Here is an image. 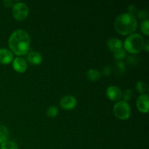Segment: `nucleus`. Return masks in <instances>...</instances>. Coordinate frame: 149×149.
I'll return each mask as SVG.
<instances>
[{
	"label": "nucleus",
	"instance_id": "1",
	"mask_svg": "<svg viewBox=\"0 0 149 149\" xmlns=\"http://www.w3.org/2000/svg\"><path fill=\"white\" fill-rule=\"evenodd\" d=\"M8 45L12 52L15 55H26L29 52L31 45L29 33L23 29L15 31L9 38Z\"/></svg>",
	"mask_w": 149,
	"mask_h": 149
},
{
	"label": "nucleus",
	"instance_id": "14",
	"mask_svg": "<svg viewBox=\"0 0 149 149\" xmlns=\"http://www.w3.org/2000/svg\"><path fill=\"white\" fill-rule=\"evenodd\" d=\"M9 138V131L4 125H0V143L5 142Z\"/></svg>",
	"mask_w": 149,
	"mask_h": 149
},
{
	"label": "nucleus",
	"instance_id": "15",
	"mask_svg": "<svg viewBox=\"0 0 149 149\" xmlns=\"http://www.w3.org/2000/svg\"><path fill=\"white\" fill-rule=\"evenodd\" d=\"M47 115L48 117L50 118H55L58 115V113H59V110H58V107L55 106H51L47 109Z\"/></svg>",
	"mask_w": 149,
	"mask_h": 149
},
{
	"label": "nucleus",
	"instance_id": "17",
	"mask_svg": "<svg viewBox=\"0 0 149 149\" xmlns=\"http://www.w3.org/2000/svg\"><path fill=\"white\" fill-rule=\"evenodd\" d=\"M113 55H114V58H116L118 61H122L125 58V57L126 56V52H125V49L123 47L121 48V49H117V50L114 51L113 52Z\"/></svg>",
	"mask_w": 149,
	"mask_h": 149
},
{
	"label": "nucleus",
	"instance_id": "21",
	"mask_svg": "<svg viewBox=\"0 0 149 149\" xmlns=\"http://www.w3.org/2000/svg\"><path fill=\"white\" fill-rule=\"evenodd\" d=\"M148 12L146 11V10H142V11H140L139 13H138V16L139 18L141 19H147V17H148Z\"/></svg>",
	"mask_w": 149,
	"mask_h": 149
},
{
	"label": "nucleus",
	"instance_id": "11",
	"mask_svg": "<svg viewBox=\"0 0 149 149\" xmlns=\"http://www.w3.org/2000/svg\"><path fill=\"white\" fill-rule=\"evenodd\" d=\"M27 59L30 63L33 64V65H39L43 61L42 55L36 51H32L29 52L27 55Z\"/></svg>",
	"mask_w": 149,
	"mask_h": 149
},
{
	"label": "nucleus",
	"instance_id": "23",
	"mask_svg": "<svg viewBox=\"0 0 149 149\" xmlns=\"http://www.w3.org/2000/svg\"><path fill=\"white\" fill-rule=\"evenodd\" d=\"M3 4H4L5 7H11V6H13V1L12 0H4L3 1Z\"/></svg>",
	"mask_w": 149,
	"mask_h": 149
},
{
	"label": "nucleus",
	"instance_id": "5",
	"mask_svg": "<svg viewBox=\"0 0 149 149\" xmlns=\"http://www.w3.org/2000/svg\"><path fill=\"white\" fill-rule=\"evenodd\" d=\"M29 7L24 2L18 1L13 5V15L16 20H25L29 15Z\"/></svg>",
	"mask_w": 149,
	"mask_h": 149
},
{
	"label": "nucleus",
	"instance_id": "10",
	"mask_svg": "<svg viewBox=\"0 0 149 149\" xmlns=\"http://www.w3.org/2000/svg\"><path fill=\"white\" fill-rule=\"evenodd\" d=\"M13 61V53L6 48H0V63L8 64Z\"/></svg>",
	"mask_w": 149,
	"mask_h": 149
},
{
	"label": "nucleus",
	"instance_id": "24",
	"mask_svg": "<svg viewBox=\"0 0 149 149\" xmlns=\"http://www.w3.org/2000/svg\"><path fill=\"white\" fill-rule=\"evenodd\" d=\"M143 48H145L146 51V52H148V49H149V42H148V41H146V42L144 43Z\"/></svg>",
	"mask_w": 149,
	"mask_h": 149
},
{
	"label": "nucleus",
	"instance_id": "13",
	"mask_svg": "<svg viewBox=\"0 0 149 149\" xmlns=\"http://www.w3.org/2000/svg\"><path fill=\"white\" fill-rule=\"evenodd\" d=\"M87 77L89 80L92 81H97L101 77L100 71L95 68H91L87 71Z\"/></svg>",
	"mask_w": 149,
	"mask_h": 149
},
{
	"label": "nucleus",
	"instance_id": "18",
	"mask_svg": "<svg viewBox=\"0 0 149 149\" xmlns=\"http://www.w3.org/2000/svg\"><path fill=\"white\" fill-rule=\"evenodd\" d=\"M141 31L144 33L146 36H148L149 34V20L148 19H145L143 20V21L141 23Z\"/></svg>",
	"mask_w": 149,
	"mask_h": 149
},
{
	"label": "nucleus",
	"instance_id": "2",
	"mask_svg": "<svg viewBox=\"0 0 149 149\" xmlns=\"http://www.w3.org/2000/svg\"><path fill=\"white\" fill-rule=\"evenodd\" d=\"M138 27L137 17L128 13H122L114 20V28L116 31L122 35L131 34Z\"/></svg>",
	"mask_w": 149,
	"mask_h": 149
},
{
	"label": "nucleus",
	"instance_id": "22",
	"mask_svg": "<svg viewBox=\"0 0 149 149\" xmlns=\"http://www.w3.org/2000/svg\"><path fill=\"white\" fill-rule=\"evenodd\" d=\"M128 11H129L128 13H130V14L133 15V13L136 11V7H135V6L134 4H130L128 7Z\"/></svg>",
	"mask_w": 149,
	"mask_h": 149
},
{
	"label": "nucleus",
	"instance_id": "8",
	"mask_svg": "<svg viewBox=\"0 0 149 149\" xmlns=\"http://www.w3.org/2000/svg\"><path fill=\"white\" fill-rule=\"evenodd\" d=\"M148 99V95L147 94H141L137 99V108L142 113H148L149 107Z\"/></svg>",
	"mask_w": 149,
	"mask_h": 149
},
{
	"label": "nucleus",
	"instance_id": "3",
	"mask_svg": "<svg viewBox=\"0 0 149 149\" xmlns=\"http://www.w3.org/2000/svg\"><path fill=\"white\" fill-rule=\"evenodd\" d=\"M143 37L138 33H131L125 39L124 42V49L130 53H138L141 52L144 47Z\"/></svg>",
	"mask_w": 149,
	"mask_h": 149
},
{
	"label": "nucleus",
	"instance_id": "7",
	"mask_svg": "<svg viewBox=\"0 0 149 149\" xmlns=\"http://www.w3.org/2000/svg\"><path fill=\"white\" fill-rule=\"evenodd\" d=\"M106 93L109 99H110L111 100H113V101H119L122 97V90L117 86H109L106 89Z\"/></svg>",
	"mask_w": 149,
	"mask_h": 149
},
{
	"label": "nucleus",
	"instance_id": "4",
	"mask_svg": "<svg viewBox=\"0 0 149 149\" xmlns=\"http://www.w3.org/2000/svg\"><path fill=\"white\" fill-rule=\"evenodd\" d=\"M113 113L119 119L125 120L129 119L131 114V108L129 103L125 100H119L113 106Z\"/></svg>",
	"mask_w": 149,
	"mask_h": 149
},
{
	"label": "nucleus",
	"instance_id": "6",
	"mask_svg": "<svg viewBox=\"0 0 149 149\" xmlns=\"http://www.w3.org/2000/svg\"><path fill=\"white\" fill-rule=\"evenodd\" d=\"M77 104V100L75 97L70 95H64L60 100V105L65 110H71L74 109Z\"/></svg>",
	"mask_w": 149,
	"mask_h": 149
},
{
	"label": "nucleus",
	"instance_id": "19",
	"mask_svg": "<svg viewBox=\"0 0 149 149\" xmlns=\"http://www.w3.org/2000/svg\"><path fill=\"white\" fill-rule=\"evenodd\" d=\"M146 88H147V86L145 81H139L137 82L136 90L137 91L139 92L140 93H141V94H144L145 92L146 91Z\"/></svg>",
	"mask_w": 149,
	"mask_h": 149
},
{
	"label": "nucleus",
	"instance_id": "20",
	"mask_svg": "<svg viewBox=\"0 0 149 149\" xmlns=\"http://www.w3.org/2000/svg\"><path fill=\"white\" fill-rule=\"evenodd\" d=\"M132 97V91L131 89H127L122 93V97L125 101H128Z\"/></svg>",
	"mask_w": 149,
	"mask_h": 149
},
{
	"label": "nucleus",
	"instance_id": "12",
	"mask_svg": "<svg viewBox=\"0 0 149 149\" xmlns=\"http://www.w3.org/2000/svg\"><path fill=\"white\" fill-rule=\"evenodd\" d=\"M107 45L109 49L113 51V52L122 48V41L118 39V38H111V39H109L107 42Z\"/></svg>",
	"mask_w": 149,
	"mask_h": 149
},
{
	"label": "nucleus",
	"instance_id": "16",
	"mask_svg": "<svg viewBox=\"0 0 149 149\" xmlns=\"http://www.w3.org/2000/svg\"><path fill=\"white\" fill-rule=\"evenodd\" d=\"M0 148L1 149H18V146L15 143L7 141L1 144Z\"/></svg>",
	"mask_w": 149,
	"mask_h": 149
},
{
	"label": "nucleus",
	"instance_id": "9",
	"mask_svg": "<svg viewBox=\"0 0 149 149\" xmlns=\"http://www.w3.org/2000/svg\"><path fill=\"white\" fill-rule=\"evenodd\" d=\"M13 67L17 72L23 73L27 69L28 65L24 58L17 57L15 59H13Z\"/></svg>",
	"mask_w": 149,
	"mask_h": 149
}]
</instances>
